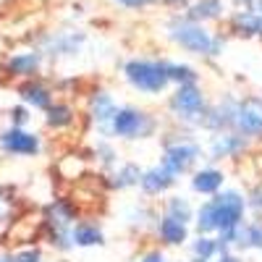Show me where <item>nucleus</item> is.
Listing matches in <instances>:
<instances>
[{
  "label": "nucleus",
  "instance_id": "nucleus-36",
  "mask_svg": "<svg viewBox=\"0 0 262 262\" xmlns=\"http://www.w3.org/2000/svg\"><path fill=\"white\" fill-rule=\"evenodd\" d=\"M249 11H254V13H259V16H262V0H252Z\"/></svg>",
  "mask_w": 262,
  "mask_h": 262
},
{
  "label": "nucleus",
  "instance_id": "nucleus-39",
  "mask_svg": "<svg viewBox=\"0 0 262 262\" xmlns=\"http://www.w3.org/2000/svg\"><path fill=\"white\" fill-rule=\"evenodd\" d=\"M189 262H196V259H189Z\"/></svg>",
  "mask_w": 262,
  "mask_h": 262
},
{
  "label": "nucleus",
  "instance_id": "nucleus-34",
  "mask_svg": "<svg viewBox=\"0 0 262 262\" xmlns=\"http://www.w3.org/2000/svg\"><path fill=\"white\" fill-rule=\"evenodd\" d=\"M215 262H244L242 252H236V249H223L221 254L215 257Z\"/></svg>",
  "mask_w": 262,
  "mask_h": 262
},
{
  "label": "nucleus",
  "instance_id": "nucleus-10",
  "mask_svg": "<svg viewBox=\"0 0 262 262\" xmlns=\"http://www.w3.org/2000/svg\"><path fill=\"white\" fill-rule=\"evenodd\" d=\"M238 134H244L254 144L262 142V95H244L238 97L236 107V126Z\"/></svg>",
  "mask_w": 262,
  "mask_h": 262
},
{
  "label": "nucleus",
  "instance_id": "nucleus-40",
  "mask_svg": "<svg viewBox=\"0 0 262 262\" xmlns=\"http://www.w3.org/2000/svg\"><path fill=\"white\" fill-rule=\"evenodd\" d=\"M259 95H262V92H259Z\"/></svg>",
  "mask_w": 262,
  "mask_h": 262
},
{
  "label": "nucleus",
  "instance_id": "nucleus-24",
  "mask_svg": "<svg viewBox=\"0 0 262 262\" xmlns=\"http://www.w3.org/2000/svg\"><path fill=\"white\" fill-rule=\"evenodd\" d=\"M236 252H262V217H247L238 226Z\"/></svg>",
  "mask_w": 262,
  "mask_h": 262
},
{
  "label": "nucleus",
  "instance_id": "nucleus-14",
  "mask_svg": "<svg viewBox=\"0 0 262 262\" xmlns=\"http://www.w3.org/2000/svg\"><path fill=\"white\" fill-rule=\"evenodd\" d=\"M179 186V179L173 176V173H168L160 163L149 165L142 170V179H139V191L144 196H165L170 194L173 189Z\"/></svg>",
  "mask_w": 262,
  "mask_h": 262
},
{
  "label": "nucleus",
  "instance_id": "nucleus-27",
  "mask_svg": "<svg viewBox=\"0 0 262 262\" xmlns=\"http://www.w3.org/2000/svg\"><path fill=\"white\" fill-rule=\"evenodd\" d=\"M221 13H223V0H194L186 8V18L196 21V24L221 18Z\"/></svg>",
  "mask_w": 262,
  "mask_h": 262
},
{
  "label": "nucleus",
  "instance_id": "nucleus-21",
  "mask_svg": "<svg viewBox=\"0 0 262 262\" xmlns=\"http://www.w3.org/2000/svg\"><path fill=\"white\" fill-rule=\"evenodd\" d=\"M158 210L155 207H149L147 202H134V205H128L126 212H123V223L126 228L131 231H144V228H155V221H158Z\"/></svg>",
  "mask_w": 262,
  "mask_h": 262
},
{
  "label": "nucleus",
  "instance_id": "nucleus-2",
  "mask_svg": "<svg viewBox=\"0 0 262 262\" xmlns=\"http://www.w3.org/2000/svg\"><path fill=\"white\" fill-rule=\"evenodd\" d=\"M205 158V147L202 142L194 137V131L173 126V131L163 137V152H160V165L173 173L179 181L194 168H200V160Z\"/></svg>",
  "mask_w": 262,
  "mask_h": 262
},
{
  "label": "nucleus",
  "instance_id": "nucleus-11",
  "mask_svg": "<svg viewBox=\"0 0 262 262\" xmlns=\"http://www.w3.org/2000/svg\"><path fill=\"white\" fill-rule=\"evenodd\" d=\"M116 111H118V102L107 90H97L90 95V100H86V121L97 128V137L111 139L107 137V126H111Z\"/></svg>",
  "mask_w": 262,
  "mask_h": 262
},
{
  "label": "nucleus",
  "instance_id": "nucleus-17",
  "mask_svg": "<svg viewBox=\"0 0 262 262\" xmlns=\"http://www.w3.org/2000/svg\"><path fill=\"white\" fill-rule=\"evenodd\" d=\"M86 34L84 32H58L53 37H45V42H42V50L50 58H63V55H76L84 45Z\"/></svg>",
  "mask_w": 262,
  "mask_h": 262
},
{
  "label": "nucleus",
  "instance_id": "nucleus-1",
  "mask_svg": "<svg viewBox=\"0 0 262 262\" xmlns=\"http://www.w3.org/2000/svg\"><path fill=\"white\" fill-rule=\"evenodd\" d=\"M249 217L247 210V196L242 189L236 186H226L221 189L215 196L202 200V205H196V215L191 231L194 233H207V236H217L238 228Z\"/></svg>",
  "mask_w": 262,
  "mask_h": 262
},
{
  "label": "nucleus",
  "instance_id": "nucleus-32",
  "mask_svg": "<svg viewBox=\"0 0 262 262\" xmlns=\"http://www.w3.org/2000/svg\"><path fill=\"white\" fill-rule=\"evenodd\" d=\"M137 262H170V259H168V254H165L163 247H149V249H144L137 257Z\"/></svg>",
  "mask_w": 262,
  "mask_h": 262
},
{
  "label": "nucleus",
  "instance_id": "nucleus-4",
  "mask_svg": "<svg viewBox=\"0 0 262 262\" xmlns=\"http://www.w3.org/2000/svg\"><path fill=\"white\" fill-rule=\"evenodd\" d=\"M207 105H210V97L202 84L173 86V92L168 95V102H165L170 123L186 131H200V121L207 111Z\"/></svg>",
  "mask_w": 262,
  "mask_h": 262
},
{
  "label": "nucleus",
  "instance_id": "nucleus-20",
  "mask_svg": "<svg viewBox=\"0 0 262 262\" xmlns=\"http://www.w3.org/2000/svg\"><path fill=\"white\" fill-rule=\"evenodd\" d=\"M76 118H79L76 107L71 102H66V100H55L45 111V126L50 131H69L76 123Z\"/></svg>",
  "mask_w": 262,
  "mask_h": 262
},
{
  "label": "nucleus",
  "instance_id": "nucleus-28",
  "mask_svg": "<svg viewBox=\"0 0 262 262\" xmlns=\"http://www.w3.org/2000/svg\"><path fill=\"white\" fill-rule=\"evenodd\" d=\"M168 79L170 86H181V84H200V71L189 63H176L168 60Z\"/></svg>",
  "mask_w": 262,
  "mask_h": 262
},
{
  "label": "nucleus",
  "instance_id": "nucleus-29",
  "mask_svg": "<svg viewBox=\"0 0 262 262\" xmlns=\"http://www.w3.org/2000/svg\"><path fill=\"white\" fill-rule=\"evenodd\" d=\"M244 196H247V210H249V215H252V217H262V179L254 181V184L244 191Z\"/></svg>",
  "mask_w": 262,
  "mask_h": 262
},
{
  "label": "nucleus",
  "instance_id": "nucleus-23",
  "mask_svg": "<svg viewBox=\"0 0 262 262\" xmlns=\"http://www.w3.org/2000/svg\"><path fill=\"white\" fill-rule=\"evenodd\" d=\"M163 215L168 217H176L181 223H194V215H196V205L189 200L186 194H165L163 200Z\"/></svg>",
  "mask_w": 262,
  "mask_h": 262
},
{
  "label": "nucleus",
  "instance_id": "nucleus-8",
  "mask_svg": "<svg viewBox=\"0 0 262 262\" xmlns=\"http://www.w3.org/2000/svg\"><path fill=\"white\" fill-rule=\"evenodd\" d=\"M236 107H238V95H233V92H226L217 100H212L200 121V131H205V134L231 131L236 126Z\"/></svg>",
  "mask_w": 262,
  "mask_h": 262
},
{
  "label": "nucleus",
  "instance_id": "nucleus-9",
  "mask_svg": "<svg viewBox=\"0 0 262 262\" xmlns=\"http://www.w3.org/2000/svg\"><path fill=\"white\" fill-rule=\"evenodd\" d=\"M42 137L29 128L8 126L0 131V152L8 158H37L42 152Z\"/></svg>",
  "mask_w": 262,
  "mask_h": 262
},
{
  "label": "nucleus",
  "instance_id": "nucleus-7",
  "mask_svg": "<svg viewBox=\"0 0 262 262\" xmlns=\"http://www.w3.org/2000/svg\"><path fill=\"white\" fill-rule=\"evenodd\" d=\"M254 147L252 139H247L244 134H238L236 128L231 131H217V134H210L205 155L210 163H236L244 155H249Z\"/></svg>",
  "mask_w": 262,
  "mask_h": 262
},
{
  "label": "nucleus",
  "instance_id": "nucleus-35",
  "mask_svg": "<svg viewBox=\"0 0 262 262\" xmlns=\"http://www.w3.org/2000/svg\"><path fill=\"white\" fill-rule=\"evenodd\" d=\"M118 6H126V8H147V6H152L155 0H116Z\"/></svg>",
  "mask_w": 262,
  "mask_h": 262
},
{
  "label": "nucleus",
  "instance_id": "nucleus-3",
  "mask_svg": "<svg viewBox=\"0 0 262 262\" xmlns=\"http://www.w3.org/2000/svg\"><path fill=\"white\" fill-rule=\"evenodd\" d=\"M165 34L173 45H179L181 50L200 55V58H215L223 53V37H215L205 24L186 18V16H173L165 24Z\"/></svg>",
  "mask_w": 262,
  "mask_h": 262
},
{
  "label": "nucleus",
  "instance_id": "nucleus-22",
  "mask_svg": "<svg viewBox=\"0 0 262 262\" xmlns=\"http://www.w3.org/2000/svg\"><path fill=\"white\" fill-rule=\"evenodd\" d=\"M186 247H189L191 259H196V262H215V257L223 252L217 236H207V233H194Z\"/></svg>",
  "mask_w": 262,
  "mask_h": 262
},
{
  "label": "nucleus",
  "instance_id": "nucleus-5",
  "mask_svg": "<svg viewBox=\"0 0 262 262\" xmlns=\"http://www.w3.org/2000/svg\"><path fill=\"white\" fill-rule=\"evenodd\" d=\"M160 118L155 113L144 111L139 105H118V111L107 126V137L118 142H144L158 137L160 131Z\"/></svg>",
  "mask_w": 262,
  "mask_h": 262
},
{
  "label": "nucleus",
  "instance_id": "nucleus-16",
  "mask_svg": "<svg viewBox=\"0 0 262 262\" xmlns=\"http://www.w3.org/2000/svg\"><path fill=\"white\" fill-rule=\"evenodd\" d=\"M16 92H18L21 102H24L29 111H42V113H45L48 107L55 102L53 90H50L45 81H39V79H27V81H21Z\"/></svg>",
  "mask_w": 262,
  "mask_h": 262
},
{
  "label": "nucleus",
  "instance_id": "nucleus-6",
  "mask_svg": "<svg viewBox=\"0 0 262 262\" xmlns=\"http://www.w3.org/2000/svg\"><path fill=\"white\" fill-rule=\"evenodd\" d=\"M123 79L134 92L147 97H160L168 92L170 79H168V60L160 58H131L123 63Z\"/></svg>",
  "mask_w": 262,
  "mask_h": 262
},
{
  "label": "nucleus",
  "instance_id": "nucleus-13",
  "mask_svg": "<svg viewBox=\"0 0 262 262\" xmlns=\"http://www.w3.org/2000/svg\"><path fill=\"white\" fill-rule=\"evenodd\" d=\"M152 231H155V238L160 242L163 249H181L191 238V226L189 223H181V221H176V217H168L163 212L158 215Z\"/></svg>",
  "mask_w": 262,
  "mask_h": 262
},
{
  "label": "nucleus",
  "instance_id": "nucleus-19",
  "mask_svg": "<svg viewBox=\"0 0 262 262\" xmlns=\"http://www.w3.org/2000/svg\"><path fill=\"white\" fill-rule=\"evenodd\" d=\"M39 66H42V53L39 50H29V53H16L8 58L6 63V71L16 79H34L37 71H39Z\"/></svg>",
  "mask_w": 262,
  "mask_h": 262
},
{
  "label": "nucleus",
  "instance_id": "nucleus-15",
  "mask_svg": "<svg viewBox=\"0 0 262 262\" xmlns=\"http://www.w3.org/2000/svg\"><path fill=\"white\" fill-rule=\"evenodd\" d=\"M142 170H144V168H142L137 160H121L111 173H102L107 191H128V189H139Z\"/></svg>",
  "mask_w": 262,
  "mask_h": 262
},
{
  "label": "nucleus",
  "instance_id": "nucleus-37",
  "mask_svg": "<svg viewBox=\"0 0 262 262\" xmlns=\"http://www.w3.org/2000/svg\"><path fill=\"white\" fill-rule=\"evenodd\" d=\"M233 3H236V8H238V11H244V8H249V6H252V0H233Z\"/></svg>",
  "mask_w": 262,
  "mask_h": 262
},
{
  "label": "nucleus",
  "instance_id": "nucleus-18",
  "mask_svg": "<svg viewBox=\"0 0 262 262\" xmlns=\"http://www.w3.org/2000/svg\"><path fill=\"white\" fill-rule=\"evenodd\" d=\"M71 242H74V249H95L105 244V231L92 217H79L71 228Z\"/></svg>",
  "mask_w": 262,
  "mask_h": 262
},
{
  "label": "nucleus",
  "instance_id": "nucleus-12",
  "mask_svg": "<svg viewBox=\"0 0 262 262\" xmlns=\"http://www.w3.org/2000/svg\"><path fill=\"white\" fill-rule=\"evenodd\" d=\"M226 181H228V173L223 168H217L215 163L212 165H200L189 173V189L191 194L196 196H215L221 189H226Z\"/></svg>",
  "mask_w": 262,
  "mask_h": 262
},
{
  "label": "nucleus",
  "instance_id": "nucleus-38",
  "mask_svg": "<svg viewBox=\"0 0 262 262\" xmlns=\"http://www.w3.org/2000/svg\"><path fill=\"white\" fill-rule=\"evenodd\" d=\"M0 262H13V259H11V252H3V254H0Z\"/></svg>",
  "mask_w": 262,
  "mask_h": 262
},
{
  "label": "nucleus",
  "instance_id": "nucleus-25",
  "mask_svg": "<svg viewBox=\"0 0 262 262\" xmlns=\"http://www.w3.org/2000/svg\"><path fill=\"white\" fill-rule=\"evenodd\" d=\"M92 160H95V165H97L102 173H111V170L121 163V155H118L113 139L97 137V142L92 144Z\"/></svg>",
  "mask_w": 262,
  "mask_h": 262
},
{
  "label": "nucleus",
  "instance_id": "nucleus-26",
  "mask_svg": "<svg viewBox=\"0 0 262 262\" xmlns=\"http://www.w3.org/2000/svg\"><path fill=\"white\" fill-rule=\"evenodd\" d=\"M231 29L238 37H262V16L244 8V11H236L231 16Z\"/></svg>",
  "mask_w": 262,
  "mask_h": 262
},
{
  "label": "nucleus",
  "instance_id": "nucleus-30",
  "mask_svg": "<svg viewBox=\"0 0 262 262\" xmlns=\"http://www.w3.org/2000/svg\"><path fill=\"white\" fill-rule=\"evenodd\" d=\"M11 259L13 262H45V252H42L37 244H29V247H18L11 252Z\"/></svg>",
  "mask_w": 262,
  "mask_h": 262
},
{
  "label": "nucleus",
  "instance_id": "nucleus-31",
  "mask_svg": "<svg viewBox=\"0 0 262 262\" xmlns=\"http://www.w3.org/2000/svg\"><path fill=\"white\" fill-rule=\"evenodd\" d=\"M8 121H11V126H16V128H27V123L32 121V111H29L24 102L13 105L11 113H8Z\"/></svg>",
  "mask_w": 262,
  "mask_h": 262
},
{
  "label": "nucleus",
  "instance_id": "nucleus-33",
  "mask_svg": "<svg viewBox=\"0 0 262 262\" xmlns=\"http://www.w3.org/2000/svg\"><path fill=\"white\" fill-rule=\"evenodd\" d=\"M11 221H13V202L0 194V223H11Z\"/></svg>",
  "mask_w": 262,
  "mask_h": 262
}]
</instances>
